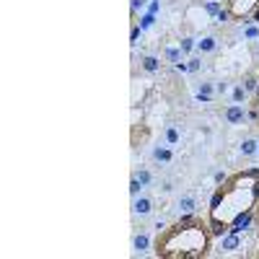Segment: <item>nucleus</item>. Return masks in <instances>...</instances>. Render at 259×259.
Listing matches in <instances>:
<instances>
[{"label": "nucleus", "instance_id": "21", "mask_svg": "<svg viewBox=\"0 0 259 259\" xmlns=\"http://www.w3.org/2000/svg\"><path fill=\"white\" fill-rule=\"evenodd\" d=\"M140 189H143L140 179H138V177H133V182H130V192H133V197H138V194H140Z\"/></svg>", "mask_w": 259, "mask_h": 259}, {"label": "nucleus", "instance_id": "27", "mask_svg": "<svg viewBox=\"0 0 259 259\" xmlns=\"http://www.w3.org/2000/svg\"><path fill=\"white\" fill-rule=\"evenodd\" d=\"M256 218H259V205H256Z\"/></svg>", "mask_w": 259, "mask_h": 259}, {"label": "nucleus", "instance_id": "22", "mask_svg": "<svg viewBox=\"0 0 259 259\" xmlns=\"http://www.w3.org/2000/svg\"><path fill=\"white\" fill-rule=\"evenodd\" d=\"M187 65H189V73H197V70H200V65H202V62H200L197 57H192V60H189Z\"/></svg>", "mask_w": 259, "mask_h": 259}, {"label": "nucleus", "instance_id": "14", "mask_svg": "<svg viewBox=\"0 0 259 259\" xmlns=\"http://www.w3.org/2000/svg\"><path fill=\"white\" fill-rule=\"evenodd\" d=\"M256 150H259V143H256V140H244V143H241V153H244V156H254Z\"/></svg>", "mask_w": 259, "mask_h": 259}, {"label": "nucleus", "instance_id": "23", "mask_svg": "<svg viewBox=\"0 0 259 259\" xmlns=\"http://www.w3.org/2000/svg\"><path fill=\"white\" fill-rule=\"evenodd\" d=\"M226 179H228V177L223 174V171H218V174H215V184H223Z\"/></svg>", "mask_w": 259, "mask_h": 259}, {"label": "nucleus", "instance_id": "3", "mask_svg": "<svg viewBox=\"0 0 259 259\" xmlns=\"http://www.w3.org/2000/svg\"><path fill=\"white\" fill-rule=\"evenodd\" d=\"M226 11L231 13V21H246L259 11V0H228Z\"/></svg>", "mask_w": 259, "mask_h": 259}, {"label": "nucleus", "instance_id": "20", "mask_svg": "<svg viewBox=\"0 0 259 259\" xmlns=\"http://www.w3.org/2000/svg\"><path fill=\"white\" fill-rule=\"evenodd\" d=\"M179 47H182V52H192L194 47H197V45H194V39H189V36H184L182 41H179Z\"/></svg>", "mask_w": 259, "mask_h": 259}, {"label": "nucleus", "instance_id": "6", "mask_svg": "<svg viewBox=\"0 0 259 259\" xmlns=\"http://www.w3.org/2000/svg\"><path fill=\"white\" fill-rule=\"evenodd\" d=\"M239 244H241V233H236V231H231V233H223V241H221V251H236L239 249Z\"/></svg>", "mask_w": 259, "mask_h": 259}, {"label": "nucleus", "instance_id": "8", "mask_svg": "<svg viewBox=\"0 0 259 259\" xmlns=\"http://www.w3.org/2000/svg\"><path fill=\"white\" fill-rule=\"evenodd\" d=\"M133 249H135V254H145V251L150 249V236H148V233H135Z\"/></svg>", "mask_w": 259, "mask_h": 259}, {"label": "nucleus", "instance_id": "15", "mask_svg": "<svg viewBox=\"0 0 259 259\" xmlns=\"http://www.w3.org/2000/svg\"><path fill=\"white\" fill-rule=\"evenodd\" d=\"M179 143V130L177 127H166V145H177Z\"/></svg>", "mask_w": 259, "mask_h": 259}, {"label": "nucleus", "instance_id": "12", "mask_svg": "<svg viewBox=\"0 0 259 259\" xmlns=\"http://www.w3.org/2000/svg\"><path fill=\"white\" fill-rule=\"evenodd\" d=\"M182 55H184V52H182V47H179V45H177V47L171 45V47H166V52H163V57H166L168 62H174V65H177V62H182Z\"/></svg>", "mask_w": 259, "mask_h": 259}, {"label": "nucleus", "instance_id": "24", "mask_svg": "<svg viewBox=\"0 0 259 259\" xmlns=\"http://www.w3.org/2000/svg\"><path fill=\"white\" fill-rule=\"evenodd\" d=\"M153 228H156V233H161V231H166V228H168V226H166V223H163V221H158V223H156V226H153Z\"/></svg>", "mask_w": 259, "mask_h": 259}, {"label": "nucleus", "instance_id": "11", "mask_svg": "<svg viewBox=\"0 0 259 259\" xmlns=\"http://www.w3.org/2000/svg\"><path fill=\"white\" fill-rule=\"evenodd\" d=\"M158 68H161V60H158L156 55H145V57H143V70H145V73H156Z\"/></svg>", "mask_w": 259, "mask_h": 259}, {"label": "nucleus", "instance_id": "1", "mask_svg": "<svg viewBox=\"0 0 259 259\" xmlns=\"http://www.w3.org/2000/svg\"><path fill=\"white\" fill-rule=\"evenodd\" d=\"M256 205H259V168H246L228 177L223 187L215 189L210 200L207 226L212 236L228 233L239 218L254 215Z\"/></svg>", "mask_w": 259, "mask_h": 259}, {"label": "nucleus", "instance_id": "13", "mask_svg": "<svg viewBox=\"0 0 259 259\" xmlns=\"http://www.w3.org/2000/svg\"><path fill=\"white\" fill-rule=\"evenodd\" d=\"M241 34H244V39H256L259 41V24H246L241 29Z\"/></svg>", "mask_w": 259, "mask_h": 259}, {"label": "nucleus", "instance_id": "18", "mask_svg": "<svg viewBox=\"0 0 259 259\" xmlns=\"http://www.w3.org/2000/svg\"><path fill=\"white\" fill-rule=\"evenodd\" d=\"M135 177L140 179V184H143V187H148L150 182H153V177H150V171H148V168H140V171H138Z\"/></svg>", "mask_w": 259, "mask_h": 259}, {"label": "nucleus", "instance_id": "25", "mask_svg": "<svg viewBox=\"0 0 259 259\" xmlns=\"http://www.w3.org/2000/svg\"><path fill=\"white\" fill-rule=\"evenodd\" d=\"M150 24H153V16H145V18H143V29H148Z\"/></svg>", "mask_w": 259, "mask_h": 259}, {"label": "nucleus", "instance_id": "2", "mask_svg": "<svg viewBox=\"0 0 259 259\" xmlns=\"http://www.w3.org/2000/svg\"><path fill=\"white\" fill-rule=\"evenodd\" d=\"M212 231L207 223L189 218V212L177 223L158 233L156 254L163 259H200L210 251Z\"/></svg>", "mask_w": 259, "mask_h": 259}, {"label": "nucleus", "instance_id": "16", "mask_svg": "<svg viewBox=\"0 0 259 259\" xmlns=\"http://www.w3.org/2000/svg\"><path fill=\"white\" fill-rule=\"evenodd\" d=\"M153 156H156V161L168 163V161H171V148H156V150H153Z\"/></svg>", "mask_w": 259, "mask_h": 259}, {"label": "nucleus", "instance_id": "17", "mask_svg": "<svg viewBox=\"0 0 259 259\" xmlns=\"http://www.w3.org/2000/svg\"><path fill=\"white\" fill-rule=\"evenodd\" d=\"M241 85L246 89V94H251V91H256V89H259V80H256V75H246Z\"/></svg>", "mask_w": 259, "mask_h": 259}, {"label": "nucleus", "instance_id": "4", "mask_svg": "<svg viewBox=\"0 0 259 259\" xmlns=\"http://www.w3.org/2000/svg\"><path fill=\"white\" fill-rule=\"evenodd\" d=\"M133 212L138 215V218H148V215L153 212V200H150L148 194H138V197L133 200Z\"/></svg>", "mask_w": 259, "mask_h": 259}, {"label": "nucleus", "instance_id": "9", "mask_svg": "<svg viewBox=\"0 0 259 259\" xmlns=\"http://www.w3.org/2000/svg\"><path fill=\"white\" fill-rule=\"evenodd\" d=\"M197 210V197H194V194H182L179 197V212H194Z\"/></svg>", "mask_w": 259, "mask_h": 259}, {"label": "nucleus", "instance_id": "19", "mask_svg": "<svg viewBox=\"0 0 259 259\" xmlns=\"http://www.w3.org/2000/svg\"><path fill=\"white\" fill-rule=\"evenodd\" d=\"M246 99V89H244V85H236V89H233V104H241Z\"/></svg>", "mask_w": 259, "mask_h": 259}, {"label": "nucleus", "instance_id": "5", "mask_svg": "<svg viewBox=\"0 0 259 259\" xmlns=\"http://www.w3.org/2000/svg\"><path fill=\"white\" fill-rule=\"evenodd\" d=\"M226 119H228L231 124H241V122L246 119V106H244V104H228Z\"/></svg>", "mask_w": 259, "mask_h": 259}, {"label": "nucleus", "instance_id": "10", "mask_svg": "<svg viewBox=\"0 0 259 259\" xmlns=\"http://www.w3.org/2000/svg\"><path fill=\"white\" fill-rule=\"evenodd\" d=\"M197 99H200L202 104H207V101L215 99V89H212V83H210V80H205L200 89H197Z\"/></svg>", "mask_w": 259, "mask_h": 259}, {"label": "nucleus", "instance_id": "26", "mask_svg": "<svg viewBox=\"0 0 259 259\" xmlns=\"http://www.w3.org/2000/svg\"><path fill=\"white\" fill-rule=\"evenodd\" d=\"M254 106H256V117H259V89H256V104Z\"/></svg>", "mask_w": 259, "mask_h": 259}, {"label": "nucleus", "instance_id": "7", "mask_svg": "<svg viewBox=\"0 0 259 259\" xmlns=\"http://www.w3.org/2000/svg\"><path fill=\"white\" fill-rule=\"evenodd\" d=\"M215 50H218V39L215 36H202L197 41V52H202V55H212Z\"/></svg>", "mask_w": 259, "mask_h": 259}]
</instances>
